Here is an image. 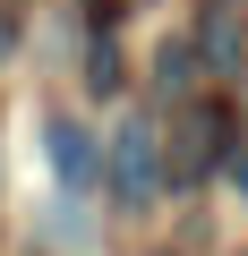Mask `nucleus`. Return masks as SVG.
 Returning a JSON list of instances; mask_svg holds the SVG:
<instances>
[{"mask_svg":"<svg viewBox=\"0 0 248 256\" xmlns=\"http://www.w3.org/2000/svg\"><path fill=\"white\" fill-rule=\"evenodd\" d=\"M180 154H171V171L180 180H197V171H214V154H222V111L214 102H188L180 111V137H171Z\"/></svg>","mask_w":248,"mask_h":256,"instance_id":"7ed1b4c3","label":"nucleus"},{"mask_svg":"<svg viewBox=\"0 0 248 256\" xmlns=\"http://www.w3.org/2000/svg\"><path fill=\"white\" fill-rule=\"evenodd\" d=\"M43 162H52V180H60L69 196L103 188V137H94L86 120H69V111H52V120H43Z\"/></svg>","mask_w":248,"mask_h":256,"instance_id":"f03ea898","label":"nucleus"},{"mask_svg":"<svg viewBox=\"0 0 248 256\" xmlns=\"http://www.w3.org/2000/svg\"><path fill=\"white\" fill-rule=\"evenodd\" d=\"M103 180H111L120 205H154V196H163V146H154V120H120V128H111Z\"/></svg>","mask_w":248,"mask_h":256,"instance_id":"f257e3e1","label":"nucleus"},{"mask_svg":"<svg viewBox=\"0 0 248 256\" xmlns=\"http://www.w3.org/2000/svg\"><path fill=\"white\" fill-rule=\"evenodd\" d=\"M231 180H239V188H248V154H239V162H231Z\"/></svg>","mask_w":248,"mask_h":256,"instance_id":"20e7f679","label":"nucleus"}]
</instances>
